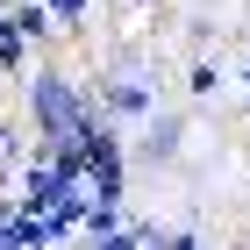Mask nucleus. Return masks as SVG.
I'll list each match as a JSON object with an SVG mask.
<instances>
[{
  "label": "nucleus",
  "instance_id": "f257e3e1",
  "mask_svg": "<svg viewBox=\"0 0 250 250\" xmlns=\"http://www.w3.org/2000/svg\"><path fill=\"white\" fill-rule=\"evenodd\" d=\"M79 122H86V115H79V93L64 86L58 72H43V79H36V129L64 143V136H79Z\"/></svg>",
  "mask_w": 250,
  "mask_h": 250
},
{
  "label": "nucleus",
  "instance_id": "f03ea898",
  "mask_svg": "<svg viewBox=\"0 0 250 250\" xmlns=\"http://www.w3.org/2000/svg\"><path fill=\"white\" fill-rule=\"evenodd\" d=\"M58 7H79V0H58Z\"/></svg>",
  "mask_w": 250,
  "mask_h": 250
}]
</instances>
